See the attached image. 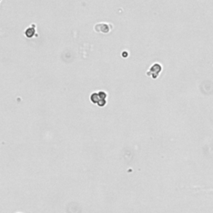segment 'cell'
Segmentation results:
<instances>
[{
	"mask_svg": "<svg viewBox=\"0 0 213 213\" xmlns=\"http://www.w3.org/2000/svg\"><path fill=\"white\" fill-rule=\"evenodd\" d=\"M107 98L108 94L103 91H100L98 93H93L90 96L91 102L93 104H98L99 107H104L107 104Z\"/></svg>",
	"mask_w": 213,
	"mask_h": 213,
	"instance_id": "6da1fadb",
	"label": "cell"
},
{
	"mask_svg": "<svg viewBox=\"0 0 213 213\" xmlns=\"http://www.w3.org/2000/svg\"><path fill=\"white\" fill-rule=\"evenodd\" d=\"M113 28V25L110 22H98L95 24L94 26V30L99 33H103V34H107L109 33L112 29Z\"/></svg>",
	"mask_w": 213,
	"mask_h": 213,
	"instance_id": "7a4b0ae2",
	"label": "cell"
},
{
	"mask_svg": "<svg viewBox=\"0 0 213 213\" xmlns=\"http://www.w3.org/2000/svg\"><path fill=\"white\" fill-rule=\"evenodd\" d=\"M162 71V67L160 63H154L153 65L150 67L149 70L147 72V75L148 76H151L153 77V79H156L157 78V77L159 76V74L161 73V72Z\"/></svg>",
	"mask_w": 213,
	"mask_h": 213,
	"instance_id": "3957f363",
	"label": "cell"
},
{
	"mask_svg": "<svg viewBox=\"0 0 213 213\" xmlns=\"http://www.w3.org/2000/svg\"><path fill=\"white\" fill-rule=\"evenodd\" d=\"M25 36L28 38H33V36L35 35V33H36V26H35V24H32L30 27H28L25 30Z\"/></svg>",
	"mask_w": 213,
	"mask_h": 213,
	"instance_id": "277c9868",
	"label": "cell"
}]
</instances>
